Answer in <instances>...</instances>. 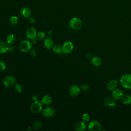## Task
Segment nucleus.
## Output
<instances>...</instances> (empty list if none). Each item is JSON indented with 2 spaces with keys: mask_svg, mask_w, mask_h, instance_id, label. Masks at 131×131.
<instances>
[{
  "mask_svg": "<svg viewBox=\"0 0 131 131\" xmlns=\"http://www.w3.org/2000/svg\"><path fill=\"white\" fill-rule=\"evenodd\" d=\"M121 85L126 89H131V74H125L122 75L120 79Z\"/></svg>",
  "mask_w": 131,
  "mask_h": 131,
  "instance_id": "nucleus-1",
  "label": "nucleus"
},
{
  "mask_svg": "<svg viewBox=\"0 0 131 131\" xmlns=\"http://www.w3.org/2000/svg\"><path fill=\"white\" fill-rule=\"evenodd\" d=\"M70 27L74 30H80L82 26V23L78 17L72 18L70 21Z\"/></svg>",
  "mask_w": 131,
  "mask_h": 131,
  "instance_id": "nucleus-2",
  "label": "nucleus"
},
{
  "mask_svg": "<svg viewBox=\"0 0 131 131\" xmlns=\"http://www.w3.org/2000/svg\"><path fill=\"white\" fill-rule=\"evenodd\" d=\"M32 47V42L28 39L23 40L19 44V49L23 52H27L30 51Z\"/></svg>",
  "mask_w": 131,
  "mask_h": 131,
  "instance_id": "nucleus-3",
  "label": "nucleus"
},
{
  "mask_svg": "<svg viewBox=\"0 0 131 131\" xmlns=\"http://www.w3.org/2000/svg\"><path fill=\"white\" fill-rule=\"evenodd\" d=\"M42 110V103L41 102L37 100L34 101L30 106L31 111L34 114L40 112Z\"/></svg>",
  "mask_w": 131,
  "mask_h": 131,
  "instance_id": "nucleus-4",
  "label": "nucleus"
},
{
  "mask_svg": "<svg viewBox=\"0 0 131 131\" xmlns=\"http://www.w3.org/2000/svg\"><path fill=\"white\" fill-rule=\"evenodd\" d=\"M15 78L13 76H6L3 80V83L4 85L7 88H10L13 86L15 84Z\"/></svg>",
  "mask_w": 131,
  "mask_h": 131,
  "instance_id": "nucleus-5",
  "label": "nucleus"
},
{
  "mask_svg": "<svg viewBox=\"0 0 131 131\" xmlns=\"http://www.w3.org/2000/svg\"><path fill=\"white\" fill-rule=\"evenodd\" d=\"M88 128L90 131H99L101 129V125L99 122L96 120H92L89 123Z\"/></svg>",
  "mask_w": 131,
  "mask_h": 131,
  "instance_id": "nucleus-6",
  "label": "nucleus"
},
{
  "mask_svg": "<svg viewBox=\"0 0 131 131\" xmlns=\"http://www.w3.org/2000/svg\"><path fill=\"white\" fill-rule=\"evenodd\" d=\"M74 45L72 42L70 41H67L64 42L62 46V53L65 54H70L73 50Z\"/></svg>",
  "mask_w": 131,
  "mask_h": 131,
  "instance_id": "nucleus-7",
  "label": "nucleus"
},
{
  "mask_svg": "<svg viewBox=\"0 0 131 131\" xmlns=\"http://www.w3.org/2000/svg\"><path fill=\"white\" fill-rule=\"evenodd\" d=\"M25 35L26 37L30 40H33L36 38L37 32L35 28L32 27L29 28L27 30Z\"/></svg>",
  "mask_w": 131,
  "mask_h": 131,
  "instance_id": "nucleus-8",
  "label": "nucleus"
},
{
  "mask_svg": "<svg viewBox=\"0 0 131 131\" xmlns=\"http://www.w3.org/2000/svg\"><path fill=\"white\" fill-rule=\"evenodd\" d=\"M55 109L52 106H48L45 107L42 110V115L46 118H50L52 117L55 114Z\"/></svg>",
  "mask_w": 131,
  "mask_h": 131,
  "instance_id": "nucleus-9",
  "label": "nucleus"
},
{
  "mask_svg": "<svg viewBox=\"0 0 131 131\" xmlns=\"http://www.w3.org/2000/svg\"><path fill=\"white\" fill-rule=\"evenodd\" d=\"M80 89L77 85L74 84L71 86L69 90V94L71 96L76 97L78 96L80 93Z\"/></svg>",
  "mask_w": 131,
  "mask_h": 131,
  "instance_id": "nucleus-10",
  "label": "nucleus"
},
{
  "mask_svg": "<svg viewBox=\"0 0 131 131\" xmlns=\"http://www.w3.org/2000/svg\"><path fill=\"white\" fill-rule=\"evenodd\" d=\"M104 104L108 107H114L116 105V102L114 98L111 97H106L104 100Z\"/></svg>",
  "mask_w": 131,
  "mask_h": 131,
  "instance_id": "nucleus-11",
  "label": "nucleus"
},
{
  "mask_svg": "<svg viewBox=\"0 0 131 131\" xmlns=\"http://www.w3.org/2000/svg\"><path fill=\"white\" fill-rule=\"evenodd\" d=\"M123 92L121 90L117 89H115L113 90L112 92V97L114 99H120L121 98L122 96H123Z\"/></svg>",
  "mask_w": 131,
  "mask_h": 131,
  "instance_id": "nucleus-12",
  "label": "nucleus"
},
{
  "mask_svg": "<svg viewBox=\"0 0 131 131\" xmlns=\"http://www.w3.org/2000/svg\"><path fill=\"white\" fill-rule=\"evenodd\" d=\"M118 85V81L117 80L114 79L110 81L107 84V89L108 90H114Z\"/></svg>",
  "mask_w": 131,
  "mask_h": 131,
  "instance_id": "nucleus-13",
  "label": "nucleus"
},
{
  "mask_svg": "<svg viewBox=\"0 0 131 131\" xmlns=\"http://www.w3.org/2000/svg\"><path fill=\"white\" fill-rule=\"evenodd\" d=\"M86 125L84 121H79L76 123L75 129L77 131H83L86 129Z\"/></svg>",
  "mask_w": 131,
  "mask_h": 131,
  "instance_id": "nucleus-14",
  "label": "nucleus"
},
{
  "mask_svg": "<svg viewBox=\"0 0 131 131\" xmlns=\"http://www.w3.org/2000/svg\"><path fill=\"white\" fill-rule=\"evenodd\" d=\"M20 13L25 18H30L31 15V11L28 7H24L20 10Z\"/></svg>",
  "mask_w": 131,
  "mask_h": 131,
  "instance_id": "nucleus-15",
  "label": "nucleus"
},
{
  "mask_svg": "<svg viewBox=\"0 0 131 131\" xmlns=\"http://www.w3.org/2000/svg\"><path fill=\"white\" fill-rule=\"evenodd\" d=\"M54 45V42L51 37L47 38L44 41V46L45 48L48 50L52 49Z\"/></svg>",
  "mask_w": 131,
  "mask_h": 131,
  "instance_id": "nucleus-16",
  "label": "nucleus"
},
{
  "mask_svg": "<svg viewBox=\"0 0 131 131\" xmlns=\"http://www.w3.org/2000/svg\"><path fill=\"white\" fill-rule=\"evenodd\" d=\"M9 50L8 44L4 41H0V54H4Z\"/></svg>",
  "mask_w": 131,
  "mask_h": 131,
  "instance_id": "nucleus-17",
  "label": "nucleus"
},
{
  "mask_svg": "<svg viewBox=\"0 0 131 131\" xmlns=\"http://www.w3.org/2000/svg\"><path fill=\"white\" fill-rule=\"evenodd\" d=\"M91 62L92 64L95 67H99L102 63L101 58L98 56H94L91 59Z\"/></svg>",
  "mask_w": 131,
  "mask_h": 131,
  "instance_id": "nucleus-18",
  "label": "nucleus"
},
{
  "mask_svg": "<svg viewBox=\"0 0 131 131\" xmlns=\"http://www.w3.org/2000/svg\"><path fill=\"white\" fill-rule=\"evenodd\" d=\"M121 99L122 102L124 104L129 105L131 104V96L129 95H127V94L123 95Z\"/></svg>",
  "mask_w": 131,
  "mask_h": 131,
  "instance_id": "nucleus-19",
  "label": "nucleus"
},
{
  "mask_svg": "<svg viewBox=\"0 0 131 131\" xmlns=\"http://www.w3.org/2000/svg\"><path fill=\"white\" fill-rule=\"evenodd\" d=\"M41 102L43 104L49 105L52 102V98L49 95H45L41 99Z\"/></svg>",
  "mask_w": 131,
  "mask_h": 131,
  "instance_id": "nucleus-20",
  "label": "nucleus"
},
{
  "mask_svg": "<svg viewBox=\"0 0 131 131\" xmlns=\"http://www.w3.org/2000/svg\"><path fill=\"white\" fill-rule=\"evenodd\" d=\"M15 36L13 34H9L6 38V42L8 45H11L15 42Z\"/></svg>",
  "mask_w": 131,
  "mask_h": 131,
  "instance_id": "nucleus-21",
  "label": "nucleus"
},
{
  "mask_svg": "<svg viewBox=\"0 0 131 131\" xmlns=\"http://www.w3.org/2000/svg\"><path fill=\"white\" fill-rule=\"evenodd\" d=\"M53 51L54 53H56V54H61V53H62V47H61L60 46H59V45H54L53 48Z\"/></svg>",
  "mask_w": 131,
  "mask_h": 131,
  "instance_id": "nucleus-22",
  "label": "nucleus"
},
{
  "mask_svg": "<svg viewBox=\"0 0 131 131\" xmlns=\"http://www.w3.org/2000/svg\"><path fill=\"white\" fill-rule=\"evenodd\" d=\"M42 127V123L41 121H37L33 124V128L35 130L40 129Z\"/></svg>",
  "mask_w": 131,
  "mask_h": 131,
  "instance_id": "nucleus-23",
  "label": "nucleus"
},
{
  "mask_svg": "<svg viewBox=\"0 0 131 131\" xmlns=\"http://www.w3.org/2000/svg\"><path fill=\"white\" fill-rule=\"evenodd\" d=\"M18 21V17L16 16H12L10 18V22L12 25H16Z\"/></svg>",
  "mask_w": 131,
  "mask_h": 131,
  "instance_id": "nucleus-24",
  "label": "nucleus"
},
{
  "mask_svg": "<svg viewBox=\"0 0 131 131\" xmlns=\"http://www.w3.org/2000/svg\"><path fill=\"white\" fill-rule=\"evenodd\" d=\"M45 33L43 32H40L36 35V39L37 41H40L42 40L45 37Z\"/></svg>",
  "mask_w": 131,
  "mask_h": 131,
  "instance_id": "nucleus-25",
  "label": "nucleus"
},
{
  "mask_svg": "<svg viewBox=\"0 0 131 131\" xmlns=\"http://www.w3.org/2000/svg\"><path fill=\"white\" fill-rule=\"evenodd\" d=\"M14 89L17 93H21L23 91V86L20 84L16 83L14 85Z\"/></svg>",
  "mask_w": 131,
  "mask_h": 131,
  "instance_id": "nucleus-26",
  "label": "nucleus"
},
{
  "mask_svg": "<svg viewBox=\"0 0 131 131\" xmlns=\"http://www.w3.org/2000/svg\"><path fill=\"white\" fill-rule=\"evenodd\" d=\"M82 120L84 121V122H88L89 121L90 119V117L89 116V115L88 114H86V113H85V114H83L82 116Z\"/></svg>",
  "mask_w": 131,
  "mask_h": 131,
  "instance_id": "nucleus-27",
  "label": "nucleus"
},
{
  "mask_svg": "<svg viewBox=\"0 0 131 131\" xmlns=\"http://www.w3.org/2000/svg\"><path fill=\"white\" fill-rule=\"evenodd\" d=\"M6 69V64L4 61L0 60V71H4Z\"/></svg>",
  "mask_w": 131,
  "mask_h": 131,
  "instance_id": "nucleus-28",
  "label": "nucleus"
},
{
  "mask_svg": "<svg viewBox=\"0 0 131 131\" xmlns=\"http://www.w3.org/2000/svg\"><path fill=\"white\" fill-rule=\"evenodd\" d=\"M81 89L83 91H88L90 89V86L89 85L86 84H82L81 86Z\"/></svg>",
  "mask_w": 131,
  "mask_h": 131,
  "instance_id": "nucleus-29",
  "label": "nucleus"
},
{
  "mask_svg": "<svg viewBox=\"0 0 131 131\" xmlns=\"http://www.w3.org/2000/svg\"><path fill=\"white\" fill-rule=\"evenodd\" d=\"M37 54V51L35 49H33L30 50V54L32 56H35Z\"/></svg>",
  "mask_w": 131,
  "mask_h": 131,
  "instance_id": "nucleus-30",
  "label": "nucleus"
},
{
  "mask_svg": "<svg viewBox=\"0 0 131 131\" xmlns=\"http://www.w3.org/2000/svg\"><path fill=\"white\" fill-rule=\"evenodd\" d=\"M29 23H31V24H34L35 22V19L34 18H32V17H30L29 18Z\"/></svg>",
  "mask_w": 131,
  "mask_h": 131,
  "instance_id": "nucleus-31",
  "label": "nucleus"
},
{
  "mask_svg": "<svg viewBox=\"0 0 131 131\" xmlns=\"http://www.w3.org/2000/svg\"><path fill=\"white\" fill-rule=\"evenodd\" d=\"M47 34H48V36L49 37H51H51H52V36L53 35V32L52 31H49L48 32Z\"/></svg>",
  "mask_w": 131,
  "mask_h": 131,
  "instance_id": "nucleus-32",
  "label": "nucleus"
},
{
  "mask_svg": "<svg viewBox=\"0 0 131 131\" xmlns=\"http://www.w3.org/2000/svg\"><path fill=\"white\" fill-rule=\"evenodd\" d=\"M32 100H34V101L38 100V96L37 95H33L32 97Z\"/></svg>",
  "mask_w": 131,
  "mask_h": 131,
  "instance_id": "nucleus-33",
  "label": "nucleus"
},
{
  "mask_svg": "<svg viewBox=\"0 0 131 131\" xmlns=\"http://www.w3.org/2000/svg\"><path fill=\"white\" fill-rule=\"evenodd\" d=\"M14 50V47L13 46H12V45H10V46H9V50L8 51H10L11 52L13 51Z\"/></svg>",
  "mask_w": 131,
  "mask_h": 131,
  "instance_id": "nucleus-34",
  "label": "nucleus"
},
{
  "mask_svg": "<svg viewBox=\"0 0 131 131\" xmlns=\"http://www.w3.org/2000/svg\"><path fill=\"white\" fill-rule=\"evenodd\" d=\"M27 130H29V131H30V130H32V128H31V126H29V127H28V128H27Z\"/></svg>",
  "mask_w": 131,
  "mask_h": 131,
  "instance_id": "nucleus-35",
  "label": "nucleus"
}]
</instances>
